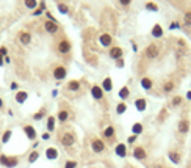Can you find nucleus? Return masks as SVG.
<instances>
[{
  "label": "nucleus",
  "mask_w": 191,
  "mask_h": 168,
  "mask_svg": "<svg viewBox=\"0 0 191 168\" xmlns=\"http://www.w3.org/2000/svg\"><path fill=\"white\" fill-rule=\"evenodd\" d=\"M0 163H2L3 166H6V168H14V166H17L19 159L17 157H8V156H5V154H2V156H0Z\"/></svg>",
  "instance_id": "nucleus-1"
},
{
  "label": "nucleus",
  "mask_w": 191,
  "mask_h": 168,
  "mask_svg": "<svg viewBox=\"0 0 191 168\" xmlns=\"http://www.w3.org/2000/svg\"><path fill=\"white\" fill-rule=\"evenodd\" d=\"M158 53H160V49H158L157 44H149V46L146 47V50H144L146 58H149V60L157 58V57H158Z\"/></svg>",
  "instance_id": "nucleus-2"
},
{
  "label": "nucleus",
  "mask_w": 191,
  "mask_h": 168,
  "mask_svg": "<svg viewBox=\"0 0 191 168\" xmlns=\"http://www.w3.org/2000/svg\"><path fill=\"white\" fill-rule=\"evenodd\" d=\"M61 143H63L64 146H72V145L75 143V137H74V134H71V132L63 134V137H61Z\"/></svg>",
  "instance_id": "nucleus-3"
},
{
  "label": "nucleus",
  "mask_w": 191,
  "mask_h": 168,
  "mask_svg": "<svg viewBox=\"0 0 191 168\" xmlns=\"http://www.w3.org/2000/svg\"><path fill=\"white\" fill-rule=\"evenodd\" d=\"M44 29H46L47 33L53 35V33H57V32H58V25H57L55 21H46V22H44Z\"/></svg>",
  "instance_id": "nucleus-4"
},
{
  "label": "nucleus",
  "mask_w": 191,
  "mask_h": 168,
  "mask_svg": "<svg viewBox=\"0 0 191 168\" xmlns=\"http://www.w3.org/2000/svg\"><path fill=\"white\" fill-rule=\"evenodd\" d=\"M91 148H92L94 152H102L105 149V143L102 142V140H99V138H94L92 143H91Z\"/></svg>",
  "instance_id": "nucleus-5"
},
{
  "label": "nucleus",
  "mask_w": 191,
  "mask_h": 168,
  "mask_svg": "<svg viewBox=\"0 0 191 168\" xmlns=\"http://www.w3.org/2000/svg\"><path fill=\"white\" fill-rule=\"evenodd\" d=\"M66 68L64 66H57L55 69H53V77H55L57 80H63L66 77Z\"/></svg>",
  "instance_id": "nucleus-6"
},
{
  "label": "nucleus",
  "mask_w": 191,
  "mask_h": 168,
  "mask_svg": "<svg viewBox=\"0 0 191 168\" xmlns=\"http://www.w3.org/2000/svg\"><path fill=\"white\" fill-rule=\"evenodd\" d=\"M58 52L60 53H69L71 52V43L69 41H66V39L60 41L58 43Z\"/></svg>",
  "instance_id": "nucleus-7"
},
{
  "label": "nucleus",
  "mask_w": 191,
  "mask_h": 168,
  "mask_svg": "<svg viewBox=\"0 0 191 168\" xmlns=\"http://www.w3.org/2000/svg\"><path fill=\"white\" fill-rule=\"evenodd\" d=\"M111 41H113V38H111V35H108V33H102L100 38H99V43L103 47H108V46L111 44Z\"/></svg>",
  "instance_id": "nucleus-8"
},
{
  "label": "nucleus",
  "mask_w": 191,
  "mask_h": 168,
  "mask_svg": "<svg viewBox=\"0 0 191 168\" xmlns=\"http://www.w3.org/2000/svg\"><path fill=\"white\" fill-rule=\"evenodd\" d=\"M91 94H92L94 99H97V101H100L102 97H103V91H102V88L97 87V85H94V87L91 88Z\"/></svg>",
  "instance_id": "nucleus-9"
},
{
  "label": "nucleus",
  "mask_w": 191,
  "mask_h": 168,
  "mask_svg": "<svg viewBox=\"0 0 191 168\" xmlns=\"http://www.w3.org/2000/svg\"><path fill=\"white\" fill-rule=\"evenodd\" d=\"M19 41H21L24 46H28V44L32 43V35H30L28 32H22V33L19 35Z\"/></svg>",
  "instance_id": "nucleus-10"
},
{
  "label": "nucleus",
  "mask_w": 191,
  "mask_h": 168,
  "mask_svg": "<svg viewBox=\"0 0 191 168\" xmlns=\"http://www.w3.org/2000/svg\"><path fill=\"white\" fill-rule=\"evenodd\" d=\"M24 132H25V135H27V138H28V140H35L36 138V131H35L33 126H25Z\"/></svg>",
  "instance_id": "nucleus-11"
},
{
  "label": "nucleus",
  "mask_w": 191,
  "mask_h": 168,
  "mask_svg": "<svg viewBox=\"0 0 191 168\" xmlns=\"http://www.w3.org/2000/svg\"><path fill=\"white\" fill-rule=\"evenodd\" d=\"M110 57H111L113 60H119V58L122 57V49L118 47V46L111 47V49H110Z\"/></svg>",
  "instance_id": "nucleus-12"
},
{
  "label": "nucleus",
  "mask_w": 191,
  "mask_h": 168,
  "mask_svg": "<svg viewBox=\"0 0 191 168\" xmlns=\"http://www.w3.org/2000/svg\"><path fill=\"white\" fill-rule=\"evenodd\" d=\"M133 156H135V159H138V160H143V159H146V151H144V148H141V146L135 148V151H133Z\"/></svg>",
  "instance_id": "nucleus-13"
},
{
  "label": "nucleus",
  "mask_w": 191,
  "mask_h": 168,
  "mask_svg": "<svg viewBox=\"0 0 191 168\" xmlns=\"http://www.w3.org/2000/svg\"><path fill=\"white\" fill-rule=\"evenodd\" d=\"M46 157H47L49 160H55V159L58 157V151H57L55 148H47V151H46Z\"/></svg>",
  "instance_id": "nucleus-14"
},
{
  "label": "nucleus",
  "mask_w": 191,
  "mask_h": 168,
  "mask_svg": "<svg viewBox=\"0 0 191 168\" xmlns=\"http://www.w3.org/2000/svg\"><path fill=\"white\" fill-rule=\"evenodd\" d=\"M27 97H28V93H27V91H17L16 93V102L17 104H24L27 101Z\"/></svg>",
  "instance_id": "nucleus-15"
},
{
  "label": "nucleus",
  "mask_w": 191,
  "mask_h": 168,
  "mask_svg": "<svg viewBox=\"0 0 191 168\" xmlns=\"http://www.w3.org/2000/svg\"><path fill=\"white\" fill-rule=\"evenodd\" d=\"M146 105H147V102H146V99H143V97H140V99L135 101V107H136V110H138V111H144Z\"/></svg>",
  "instance_id": "nucleus-16"
},
{
  "label": "nucleus",
  "mask_w": 191,
  "mask_h": 168,
  "mask_svg": "<svg viewBox=\"0 0 191 168\" xmlns=\"http://www.w3.org/2000/svg\"><path fill=\"white\" fill-rule=\"evenodd\" d=\"M116 154H118L119 157H125V156H127V148H125V145L119 143V145L116 146Z\"/></svg>",
  "instance_id": "nucleus-17"
},
{
  "label": "nucleus",
  "mask_w": 191,
  "mask_h": 168,
  "mask_svg": "<svg viewBox=\"0 0 191 168\" xmlns=\"http://www.w3.org/2000/svg\"><path fill=\"white\" fill-rule=\"evenodd\" d=\"M152 36L154 38H161L163 36V29H161V25H154L152 27Z\"/></svg>",
  "instance_id": "nucleus-18"
},
{
  "label": "nucleus",
  "mask_w": 191,
  "mask_h": 168,
  "mask_svg": "<svg viewBox=\"0 0 191 168\" xmlns=\"http://www.w3.org/2000/svg\"><path fill=\"white\" fill-rule=\"evenodd\" d=\"M188 131H189V124H188V121H186V119H182V121L179 123V132L186 134Z\"/></svg>",
  "instance_id": "nucleus-19"
},
{
  "label": "nucleus",
  "mask_w": 191,
  "mask_h": 168,
  "mask_svg": "<svg viewBox=\"0 0 191 168\" xmlns=\"http://www.w3.org/2000/svg\"><path fill=\"white\" fill-rule=\"evenodd\" d=\"M141 87H143L144 90H151V88H152V80L149 79V77H143V79H141Z\"/></svg>",
  "instance_id": "nucleus-20"
},
{
  "label": "nucleus",
  "mask_w": 191,
  "mask_h": 168,
  "mask_svg": "<svg viewBox=\"0 0 191 168\" xmlns=\"http://www.w3.org/2000/svg\"><path fill=\"white\" fill-rule=\"evenodd\" d=\"M102 85H103V90H105V91H111V90H113V82H111L110 77L103 79V83H102Z\"/></svg>",
  "instance_id": "nucleus-21"
},
{
  "label": "nucleus",
  "mask_w": 191,
  "mask_h": 168,
  "mask_svg": "<svg viewBox=\"0 0 191 168\" xmlns=\"http://www.w3.org/2000/svg\"><path fill=\"white\" fill-rule=\"evenodd\" d=\"M67 88H69L71 91H78L80 90V82L78 80H71L69 83H67Z\"/></svg>",
  "instance_id": "nucleus-22"
},
{
  "label": "nucleus",
  "mask_w": 191,
  "mask_h": 168,
  "mask_svg": "<svg viewBox=\"0 0 191 168\" xmlns=\"http://www.w3.org/2000/svg\"><path fill=\"white\" fill-rule=\"evenodd\" d=\"M103 137H107V138H113L114 137V127L113 126H108V127L103 131Z\"/></svg>",
  "instance_id": "nucleus-23"
},
{
  "label": "nucleus",
  "mask_w": 191,
  "mask_h": 168,
  "mask_svg": "<svg viewBox=\"0 0 191 168\" xmlns=\"http://www.w3.org/2000/svg\"><path fill=\"white\" fill-rule=\"evenodd\" d=\"M129 94H130V90H129L127 87H122V88L119 90V97H121V99H127Z\"/></svg>",
  "instance_id": "nucleus-24"
},
{
  "label": "nucleus",
  "mask_w": 191,
  "mask_h": 168,
  "mask_svg": "<svg viewBox=\"0 0 191 168\" xmlns=\"http://www.w3.org/2000/svg\"><path fill=\"white\" fill-rule=\"evenodd\" d=\"M132 132H133V135H140V134L143 132V126H141L140 123H135L133 127H132Z\"/></svg>",
  "instance_id": "nucleus-25"
},
{
  "label": "nucleus",
  "mask_w": 191,
  "mask_h": 168,
  "mask_svg": "<svg viewBox=\"0 0 191 168\" xmlns=\"http://www.w3.org/2000/svg\"><path fill=\"white\" fill-rule=\"evenodd\" d=\"M24 3H25V6L28 10H36V6H38L36 0H24Z\"/></svg>",
  "instance_id": "nucleus-26"
},
{
  "label": "nucleus",
  "mask_w": 191,
  "mask_h": 168,
  "mask_svg": "<svg viewBox=\"0 0 191 168\" xmlns=\"http://www.w3.org/2000/svg\"><path fill=\"white\" fill-rule=\"evenodd\" d=\"M53 129H55V118H53V116H49L47 118V131H53Z\"/></svg>",
  "instance_id": "nucleus-27"
},
{
  "label": "nucleus",
  "mask_w": 191,
  "mask_h": 168,
  "mask_svg": "<svg viewBox=\"0 0 191 168\" xmlns=\"http://www.w3.org/2000/svg\"><path fill=\"white\" fill-rule=\"evenodd\" d=\"M169 159H171L172 163H179V162H180V156H179L177 152H174V151L169 152Z\"/></svg>",
  "instance_id": "nucleus-28"
},
{
  "label": "nucleus",
  "mask_w": 191,
  "mask_h": 168,
  "mask_svg": "<svg viewBox=\"0 0 191 168\" xmlns=\"http://www.w3.org/2000/svg\"><path fill=\"white\" fill-rule=\"evenodd\" d=\"M67 118H69V113H67L66 110H61L60 113H58V121L64 123V121H67Z\"/></svg>",
  "instance_id": "nucleus-29"
},
{
  "label": "nucleus",
  "mask_w": 191,
  "mask_h": 168,
  "mask_svg": "<svg viewBox=\"0 0 191 168\" xmlns=\"http://www.w3.org/2000/svg\"><path fill=\"white\" fill-rule=\"evenodd\" d=\"M125 110H127V105H125L124 102L118 104V107H116V111H118V115H122V113H124Z\"/></svg>",
  "instance_id": "nucleus-30"
},
{
  "label": "nucleus",
  "mask_w": 191,
  "mask_h": 168,
  "mask_svg": "<svg viewBox=\"0 0 191 168\" xmlns=\"http://www.w3.org/2000/svg\"><path fill=\"white\" fill-rule=\"evenodd\" d=\"M38 157H39V152H38V151H33V152H30V156H28V162L33 163V162L38 160Z\"/></svg>",
  "instance_id": "nucleus-31"
},
{
  "label": "nucleus",
  "mask_w": 191,
  "mask_h": 168,
  "mask_svg": "<svg viewBox=\"0 0 191 168\" xmlns=\"http://www.w3.org/2000/svg\"><path fill=\"white\" fill-rule=\"evenodd\" d=\"M163 90H165V93H171L174 90V83L172 82H166L165 87H163Z\"/></svg>",
  "instance_id": "nucleus-32"
},
{
  "label": "nucleus",
  "mask_w": 191,
  "mask_h": 168,
  "mask_svg": "<svg viewBox=\"0 0 191 168\" xmlns=\"http://www.w3.org/2000/svg\"><path fill=\"white\" fill-rule=\"evenodd\" d=\"M44 10H46V2H41V3H39V8H38V10L33 13V14H35V16H39V14H41V13H43Z\"/></svg>",
  "instance_id": "nucleus-33"
},
{
  "label": "nucleus",
  "mask_w": 191,
  "mask_h": 168,
  "mask_svg": "<svg viewBox=\"0 0 191 168\" xmlns=\"http://www.w3.org/2000/svg\"><path fill=\"white\" fill-rule=\"evenodd\" d=\"M146 10H149V11H158V6L155 3H152V2H147L146 3Z\"/></svg>",
  "instance_id": "nucleus-34"
},
{
  "label": "nucleus",
  "mask_w": 191,
  "mask_h": 168,
  "mask_svg": "<svg viewBox=\"0 0 191 168\" xmlns=\"http://www.w3.org/2000/svg\"><path fill=\"white\" fill-rule=\"evenodd\" d=\"M9 138H11V131H6V132L3 134V137H2V143H3V145L8 143V142H9Z\"/></svg>",
  "instance_id": "nucleus-35"
},
{
  "label": "nucleus",
  "mask_w": 191,
  "mask_h": 168,
  "mask_svg": "<svg viewBox=\"0 0 191 168\" xmlns=\"http://www.w3.org/2000/svg\"><path fill=\"white\" fill-rule=\"evenodd\" d=\"M183 22H185V25H191V11L185 13V16H183Z\"/></svg>",
  "instance_id": "nucleus-36"
},
{
  "label": "nucleus",
  "mask_w": 191,
  "mask_h": 168,
  "mask_svg": "<svg viewBox=\"0 0 191 168\" xmlns=\"http://www.w3.org/2000/svg\"><path fill=\"white\" fill-rule=\"evenodd\" d=\"M58 10H60V13H61V14H66V13L69 11L67 5H64V3H58Z\"/></svg>",
  "instance_id": "nucleus-37"
},
{
  "label": "nucleus",
  "mask_w": 191,
  "mask_h": 168,
  "mask_svg": "<svg viewBox=\"0 0 191 168\" xmlns=\"http://www.w3.org/2000/svg\"><path fill=\"white\" fill-rule=\"evenodd\" d=\"M44 113H46V110H41V111H38V113L33 116L36 121H39V119H43V116H44Z\"/></svg>",
  "instance_id": "nucleus-38"
},
{
  "label": "nucleus",
  "mask_w": 191,
  "mask_h": 168,
  "mask_svg": "<svg viewBox=\"0 0 191 168\" xmlns=\"http://www.w3.org/2000/svg\"><path fill=\"white\" fill-rule=\"evenodd\" d=\"M75 166H77V162H74V160H67L64 165V168H75Z\"/></svg>",
  "instance_id": "nucleus-39"
},
{
  "label": "nucleus",
  "mask_w": 191,
  "mask_h": 168,
  "mask_svg": "<svg viewBox=\"0 0 191 168\" xmlns=\"http://www.w3.org/2000/svg\"><path fill=\"white\" fill-rule=\"evenodd\" d=\"M180 102H182V97L180 96H175L174 99H172V105H179Z\"/></svg>",
  "instance_id": "nucleus-40"
},
{
  "label": "nucleus",
  "mask_w": 191,
  "mask_h": 168,
  "mask_svg": "<svg viewBox=\"0 0 191 168\" xmlns=\"http://www.w3.org/2000/svg\"><path fill=\"white\" fill-rule=\"evenodd\" d=\"M119 3H121L122 6H129V5L132 3V0H119Z\"/></svg>",
  "instance_id": "nucleus-41"
},
{
  "label": "nucleus",
  "mask_w": 191,
  "mask_h": 168,
  "mask_svg": "<svg viewBox=\"0 0 191 168\" xmlns=\"http://www.w3.org/2000/svg\"><path fill=\"white\" fill-rule=\"evenodd\" d=\"M116 66H118V68H122V66H124V61H122V58H119V60L116 61Z\"/></svg>",
  "instance_id": "nucleus-42"
},
{
  "label": "nucleus",
  "mask_w": 191,
  "mask_h": 168,
  "mask_svg": "<svg viewBox=\"0 0 191 168\" xmlns=\"http://www.w3.org/2000/svg\"><path fill=\"white\" fill-rule=\"evenodd\" d=\"M0 55H2V57H6V49L5 47H0Z\"/></svg>",
  "instance_id": "nucleus-43"
},
{
  "label": "nucleus",
  "mask_w": 191,
  "mask_h": 168,
  "mask_svg": "<svg viewBox=\"0 0 191 168\" xmlns=\"http://www.w3.org/2000/svg\"><path fill=\"white\" fill-rule=\"evenodd\" d=\"M169 29H171V30H175V29H179V24H175V22H174V24H171V25H169Z\"/></svg>",
  "instance_id": "nucleus-44"
},
{
  "label": "nucleus",
  "mask_w": 191,
  "mask_h": 168,
  "mask_svg": "<svg viewBox=\"0 0 191 168\" xmlns=\"http://www.w3.org/2000/svg\"><path fill=\"white\" fill-rule=\"evenodd\" d=\"M49 138H50V134H49V132H44V134H43V140H49Z\"/></svg>",
  "instance_id": "nucleus-45"
},
{
  "label": "nucleus",
  "mask_w": 191,
  "mask_h": 168,
  "mask_svg": "<svg viewBox=\"0 0 191 168\" xmlns=\"http://www.w3.org/2000/svg\"><path fill=\"white\" fill-rule=\"evenodd\" d=\"M135 140H136V135H132V137H129V143H135Z\"/></svg>",
  "instance_id": "nucleus-46"
},
{
  "label": "nucleus",
  "mask_w": 191,
  "mask_h": 168,
  "mask_svg": "<svg viewBox=\"0 0 191 168\" xmlns=\"http://www.w3.org/2000/svg\"><path fill=\"white\" fill-rule=\"evenodd\" d=\"M17 87H19V85H17L16 82H13V83H11V90H17Z\"/></svg>",
  "instance_id": "nucleus-47"
},
{
  "label": "nucleus",
  "mask_w": 191,
  "mask_h": 168,
  "mask_svg": "<svg viewBox=\"0 0 191 168\" xmlns=\"http://www.w3.org/2000/svg\"><path fill=\"white\" fill-rule=\"evenodd\" d=\"M3 60H5V57H2V55H0V66H3Z\"/></svg>",
  "instance_id": "nucleus-48"
},
{
  "label": "nucleus",
  "mask_w": 191,
  "mask_h": 168,
  "mask_svg": "<svg viewBox=\"0 0 191 168\" xmlns=\"http://www.w3.org/2000/svg\"><path fill=\"white\" fill-rule=\"evenodd\" d=\"M186 97H188V99H191V91H188V93H186Z\"/></svg>",
  "instance_id": "nucleus-49"
},
{
  "label": "nucleus",
  "mask_w": 191,
  "mask_h": 168,
  "mask_svg": "<svg viewBox=\"0 0 191 168\" xmlns=\"http://www.w3.org/2000/svg\"><path fill=\"white\" fill-rule=\"evenodd\" d=\"M3 107V101H2V97H0V108Z\"/></svg>",
  "instance_id": "nucleus-50"
},
{
  "label": "nucleus",
  "mask_w": 191,
  "mask_h": 168,
  "mask_svg": "<svg viewBox=\"0 0 191 168\" xmlns=\"http://www.w3.org/2000/svg\"><path fill=\"white\" fill-rule=\"evenodd\" d=\"M155 168H163V166H161V165H157V166H155Z\"/></svg>",
  "instance_id": "nucleus-51"
}]
</instances>
